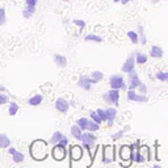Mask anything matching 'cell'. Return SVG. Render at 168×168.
Returning a JSON list of instances; mask_svg holds the SVG:
<instances>
[{
  "label": "cell",
  "instance_id": "obj_26",
  "mask_svg": "<svg viewBox=\"0 0 168 168\" xmlns=\"http://www.w3.org/2000/svg\"><path fill=\"white\" fill-rule=\"evenodd\" d=\"M91 78L95 80V83H99V81H101L104 79V74H102L101 71H93V72L91 74Z\"/></svg>",
  "mask_w": 168,
  "mask_h": 168
},
{
  "label": "cell",
  "instance_id": "obj_38",
  "mask_svg": "<svg viewBox=\"0 0 168 168\" xmlns=\"http://www.w3.org/2000/svg\"><path fill=\"white\" fill-rule=\"evenodd\" d=\"M102 100L106 102V104H109V105H112L110 104V97H109V95H108V92H105V93H102Z\"/></svg>",
  "mask_w": 168,
  "mask_h": 168
},
{
  "label": "cell",
  "instance_id": "obj_14",
  "mask_svg": "<svg viewBox=\"0 0 168 168\" xmlns=\"http://www.w3.org/2000/svg\"><path fill=\"white\" fill-rule=\"evenodd\" d=\"M81 155H83V148H81V146H79V145L71 146V148H70L71 160H78V159H80Z\"/></svg>",
  "mask_w": 168,
  "mask_h": 168
},
{
  "label": "cell",
  "instance_id": "obj_46",
  "mask_svg": "<svg viewBox=\"0 0 168 168\" xmlns=\"http://www.w3.org/2000/svg\"><path fill=\"white\" fill-rule=\"evenodd\" d=\"M5 91V87H3V85H0V92H4Z\"/></svg>",
  "mask_w": 168,
  "mask_h": 168
},
{
  "label": "cell",
  "instance_id": "obj_31",
  "mask_svg": "<svg viewBox=\"0 0 168 168\" xmlns=\"http://www.w3.org/2000/svg\"><path fill=\"white\" fill-rule=\"evenodd\" d=\"M89 116H91V120H93L95 122H97L99 125L102 124V120L100 118V116L97 114V112H91V113H89Z\"/></svg>",
  "mask_w": 168,
  "mask_h": 168
},
{
  "label": "cell",
  "instance_id": "obj_47",
  "mask_svg": "<svg viewBox=\"0 0 168 168\" xmlns=\"http://www.w3.org/2000/svg\"><path fill=\"white\" fill-rule=\"evenodd\" d=\"M114 3H121V0H113Z\"/></svg>",
  "mask_w": 168,
  "mask_h": 168
},
{
  "label": "cell",
  "instance_id": "obj_2",
  "mask_svg": "<svg viewBox=\"0 0 168 168\" xmlns=\"http://www.w3.org/2000/svg\"><path fill=\"white\" fill-rule=\"evenodd\" d=\"M109 85H110V88L120 89V91L121 89H122V91H126V89L129 88L126 81H125V79H124V76L122 75H120V74L110 75L109 76Z\"/></svg>",
  "mask_w": 168,
  "mask_h": 168
},
{
  "label": "cell",
  "instance_id": "obj_40",
  "mask_svg": "<svg viewBox=\"0 0 168 168\" xmlns=\"http://www.w3.org/2000/svg\"><path fill=\"white\" fill-rule=\"evenodd\" d=\"M139 44H142V45H147V38H146V34L139 35Z\"/></svg>",
  "mask_w": 168,
  "mask_h": 168
},
{
  "label": "cell",
  "instance_id": "obj_7",
  "mask_svg": "<svg viewBox=\"0 0 168 168\" xmlns=\"http://www.w3.org/2000/svg\"><path fill=\"white\" fill-rule=\"evenodd\" d=\"M51 155L53 158H54L55 160H63L64 158H66V146H62L59 143L54 145V147H53L51 150Z\"/></svg>",
  "mask_w": 168,
  "mask_h": 168
},
{
  "label": "cell",
  "instance_id": "obj_33",
  "mask_svg": "<svg viewBox=\"0 0 168 168\" xmlns=\"http://www.w3.org/2000/svg\"><path fill=\"white\" fill-rule=\"evenodd\" d=\"M7 21V16H5V9L0 8V25H4Z\"/></svg>",
  "mask_w": 168,
  "mask_h": 168
},
{
  "label": "cell",
  "instance_id": "obj_22",
  "mask_svg": "<svg viewBox=\"0 0 168 168\" xmlns=\"http://www.w3.org/2000/svg\"><path fill=\"white\" fill-rule=\"evenodd\" d=\"M11 146V139L7 137V134H0V148H7Z\"/></svg>",
  "mask_w": 168,
  "mask_h": 168
},
{
  "label": "cell",
  "instance_id": "obj_49",
  "mask_svg": "<svg viewBox=\"0 0 168 168\" xmlns=\"http://www.w3.org/2000/svg\"><path fill=\"white\" fill-rule=\"evenodd\" d=\"M166 81H167V83H168V78H167V80H166Z\"/></svg>",
  "mask_w": 168,
  "mask_h": 168
},
{
  "label": "cell",
  "instance_id": "obj_1",
  "mask_svg": "<svg viewBox=\"0 0 168 168\" xmlns=\"http://www.w3.org/2000/svg\"><path fill=\"white\" fill-rule=\"evenodd\" d=\"M29 151L34 160H44L47 158V143L44 139H35L32 142Z\"/></svg>",
  "mask_w": 168,
  "mask_h": 168
},
{
  "label": "cell",
  "instance_id": "obj_6",
  "mask_svg": "<svg viewBox=\"0 0 168 168\" xmlns=\"http://www.w3.org/2000/svg\"><path fill=\"white\" fill-rule=\"evenodd\" d=\"M116 158V154H114V147L113 146H105L102 148V163L104 164H110Z\"/></svg>",
  "mask_w": 168,
  "mask_h": 168
},
{
  "label": "cell",
  "instance_id": "obj_28",
  "mask_svg": "<svg viewBox=\"0 0 168 168\" xmlns=\"http://www.w3.org/2000/svg\"><path fill=\"white\" fill-rule=\"evenodd\" d=\"M99 129H100V125L97 122H95L93 120H89L88 121V127H87L88 131H93V133H96Z\"/></svg>",
  "mask_w": 168,
  "mask_h": 168
},
{
  "label": "cell",
  "instance_id": "obj_18",
  "mask_svg": "<svg viewBox=\"0 0 168 168\" xmlns=\"http://www.w3.org/2000/svg\"><path fill=\"white\" fill-rule=\"evenodd\" d=\"M54 62L58 67H66L67 66V58L60 54H55L54 55Z\"/></svg>",
  "mask_w": 168,
  "mask_h": 168
},
{
  "label": "cell",
  "instance_id": "obj_35",
  "mask_svg": "<svg viewBox=\"0 0 168 168\" xmlns=\"http://www.w3.org/2000/svg\"><path fill=\"white\" fill-rule=\"evenodd\" d=\"M96 112H97V114L100 116V118L102 120V122H106V114H105V110H104V109H97Z\"/></svg>",
  "mask_w": 168,
  "mask_h": 168
},
{
  "label": "cell",
  "instance_id": "obj_13",
  "mask_svg": "<svg viewBox=\"0 0 168 168\" xmlns=\"http://www.w3.org/2000/svg\"><path fill=\"white\" fill-rule=\"evenodd\" d=\"M108 95H109V97H110V104L112 105H116V108L120 105V97H121V95H120V89H113V88H110L109 91H108Z\"/></svg>",
  "mask_w": 168,
  "mask_h": 168
},
{
  "label": "cell",
  "instance_id": "obj_9",
  "mask_svg": "<svg viewBox=\"0 0 168 168\" xmlns=\"http://www.w3.org/2000/svg\"><path fill=\"white\" fill-rule=\"evenodd\" d=\"M127 76H129V83H127V89H137L139 85H141V79H139V75L135 72V70L134 71H131V72H129L127 74Z\"/></svg>",
  "mask_w": 168,
  "mask_h": 168
},
{
  "label": "cell",
  "instance_id": "obj_30",
  "mask_svg": "<svg viewBox=\"0 0 168 168\" xmlns=\"http://www.w3.org/2000/svg\"><path fill=\"white\" fill-rule=\"evenodd\" d=\"M155 78L159 81H166L168 78V71H158V72L155 74Z\"/></svg>",
  "mask_w": 168,
  "mask_h": 168
},
{
  "label": "cell",
  "instance_id": "obj_16",
  "mask_svg": "<svg viewBox=\"0 0 168 168\" xmlns=\"http://www.w3.org/2000/svg\"><path fill=\"white\" fill-rule=\"evenodd\" d=\"M133 54L135 57V63H138V64L147 63V60H148L147 54H145V53H141V51H133Z\"/></svg>",
  "mask_w": 168,
  "mask_h": 168
},
{
  "label": "cell",
  "instance_id": "obj_44",
  "mask_svg": "<svg viewBox=\"0 0 168 168\" xmlns=\"http://www.w3.org/2000/svg\"><path fill=\"white\" fill-rule=\"evenodd\" d=\"M133 0H121V3H122L124 5H126V4H129V3H131Z\"/></svg>",
  "mask_w": 168,
  "mask_h": 168
},
{
  "label": "cell",
  "instance_id": "obj_4",
  "mask_svg": "<svg viewBox=\"0 0 168 168\" xmlns=\"http://www.w3.org/2000/svg\"><path fill=\"white\" fill-rule=\"evenodd\" d=\"M127 100L129 101H134V102H147L148 97L145 93H139L137 92V89H127Z\"/></svg>",
  "mask_w": 168,
  "mask_h": 168
},
{
  "label": "cell",
  "instance_id": "obj_12",
  "mask_svg": "<svg viewBox=\"0 0 168 168\" xmlns=\"http://www.w3.org/2000/svg\"><path fill=\"white\" fill-rule=\"evenodd\" d=\"M118 156L121 160L126 162V160H131V148L129 145H124L120 147V151H118Z\"/></svg>",
  "mask_w": 168,
  "mask_h": 168
},
{
  "label": "cell",
  "instance_id": "obj_8",
  "mask_svg": "<svg viewBox=\"0 0 168 168\" xmlns=\"http://www.w3.org/2000/svg\"><path fill=\"white\" fill-rule=\"evenodd\" d=\"M134 70H135V57L134 54H130L125 60V63L122 64V67H121V71L124 74H129Z\"/></svg>",
  "mask_w": 168,
  "mask_h": 168
},
{
  "label": "cell",
  "instance_id": "obj_39",
  "mask_svg": "<svg viewBox=\"0 0 168 168\" xmlns=\"http://www.w3.org/2000/svg\"><path fill=\"white\" fill-rule=\"evenodd\" d=\"M38 0H26V5L29 7H37Z\"/></svg>",
  "mask_w": 168,
  "mask_h": 168
},
{
  "label": "cell",
  "instance_id": "obj_23",
  "mask_svg": "<svg viewBox=\"0 0 168 168\" xmlns=\"http://www.w3.org/2000/svg\"><path fill=\"white\" fill-rule=\"evenodd\" d=\"M127 37L130 38L131 44H134V45L139 44V34L137 33V30H129L127 32Z\"/></svg>",
  "mask_w": 168,
  "mask_h": 168
},
{
  "label": "cell",
  "instance_id": "obj_34",
  "mask_svg": "<svg viewBox=\"0 0 168 168\" xmlns=\"http://www.w3.org/2000/svg\"><path fill=\"white\" fill-rule=\"evenodd\" d=\"M74 24L76 25V26H79L80 29H84V28H85V25H87V24H85V21H84V20H80V19H74Z\"/></svg>",
  "mask_w": 168,
  "mask_h": 168
},
{
  "label": "cell",
  "instance_id": "obj_48",
  "mask_svg": "<svg viewBox=\"0 0 168 168\" xmlns=\"http://www.w3.org/2000/svg\"><path fill=\"white\" fill-rule=\"evenodd\" d=\"M62 2H64V3H67V2H70V0H62Z\"/></svg>",
  "mask_w": 168,
  "mask_h": 168
},
{
  "label": "cell",
  "instance_id": "obj_32",
  "mask_svg": "<svg viewBox=\"0 0 168 168\" xmlns=\"http://www.w3.org/2000/svg\"><path fill=\"white\" fill-rule=\"evenodd\" d=\"M124 134H125V130H118L117 133L112 134V139H113V141H118V139H121L124 137Z\"/></svg>",
  "mask_w": 168,
  "mask_h": 168
},
{
  "label": "cell",
  "instance_id": "obj_45",
  "mask_svg": "<svg viewBox=\"0 0 168 168\" xmlns=\"http://www.w3.org/2000/svg\"><path fill=\"white\" fill-rule=\"evenodd\" d=\"M8 151H9L11 155H13V154H15V151H16V148H15V147H9Z\"/></svg>",
  "mask_w": 168,
  "mask_h": 168
},
{
  "label": "cell",
  "instance_id": "obj_29",
  "mask_svg": "<svg viewBox=\"0 0 168 168\" xmlns=\"http://www.w3.org/2000/svg\"><path fill=\"white\" fill-rule=\"evenodd\" d=\"M8 112H9V116H16L17 112H19V104L17 102H11Z\"/></svg>",
  "mask_w": 168,
  "mask_h": 168
},
{
  "label": "cell",
  "instance_id": "obj_5",
  "mask_svg": "<svg viewBox=\"0 0 168 168\" xmlns=\"http://www.w3.org/2000/svg\"><path fill=\"white\" fill-rule=\"evenodd\" d=\"M93 84H96L95 80L92 79L91 76H88V75H80L79 79H78V85H79V88L84 89V91H91Z\"/></svg>",
  "mask_w": 168,
  "mask_h": 168
},
{
  "label": "cell",
  "instance_id": "obj_27",
  "mask_svg": "<svg viewBox=\"0 0 168 168\" xmlns=\"http://www.w3.org/2000/svg\"><path fill=\"white\" fill-rule=\"evenodd\" d=\"M12 158H13V162L15 163H23L24 162V159H25V156H24V154L23 152H20V151H15V154L12 155Z\"/></svg>",
  "mask_w": 168,
  "mask_h": 168
},
{
  "label": "cell",
  "instance_id": "obj_24",
  "mask_svg": "<svg viewBox=\"0 0 168 168\" xmlns=\"http://www.w3.org/2000/svg\"><path fill=\"white\" fill-rule=\"evenodd\" d=\"M88 121H89V118H87V117H81V118H79L76 121V125L83 131H85V130H87V127H88Z\"/></svg>",
  "mask_w": 168,
  "mask_h": 168
},
{
  "label": "cell",
  "instance_id": "obj_19",
  "mask_svg": "<svg viewBox=\"0 0 168 168\" xmlns=\"http://www.w3.org/2000/svg\"><path fill=\"white\" fill-rule=\"evenodd\" d=\"M84 41H87V42H96V44H101L102 41V37H100V35H97V34H87L84 37Z\"/></svg>",
  "mask_w": 168,
  "mask_h": 168
},
{
  "label": "cell",
  "instance_id": "obj_43",
  "mask_svg": "<svg viewBox=\"0 0 168 168\" xmlns=\"http://www.w3.org/2000/svg\"><path fill=\"white\" fill-rule=\"evenodd\" d=\"M138 147H139L138 142H134V143H131V145H130V148H131V150H135V148H138Z\"/></svg>",
  "mask_w": 168,
  "mask_h": 168
},
{
  "label": "cell",
  "instance_id": "obj_3",
  "mask_svg": "<svg viewBox=\"0 0 168 168\" xmlns=\"http://www.w3.org/2000/svg\"><path fill=\"white\" fill-rule=\"evenodd\" d=\"M78 141H81L83 142V147L91 150L92 146L95 145V142L97 141V137H96V134L93 131H83L80 135V138L78 139Z\"/></svg>",
  "mask_w": 168,
  "mask_h": 168
},
{
  "label": "cell",
  "instance_id": "obj_42",
  "mask_svg": "<svg viewBox=\"0 0 168 168\" xmlns=\"http://www.w3.org/2000/svg\"><path fill=\"white\" fill-rule=\"evenodd\" d=\"M58 143H59V145H62V146H67V145H69V139H67V138H66V135H64V137H63L62 139H60Z\"/></svg>",
  "mask_w": 168,
  "mask_h": 168
},
{
  "label": "cell",
  "instance_id": "obj_25",
  "mask_svg": "<svg viewBox=\"0 0 168 168\" xmlns=\"http://www.w3.org/2000/svg\"><path fill=\"white\" fill-rule=\"evenodd\" d=\"M63 137H64V135L60 133V131H54V133H53V137L50 138V143H51V145H57Z\"/></svg>",
  "mask_w": 168,
  "mask_h": 168
},
{
  "label": "cell",
  "instance_id": "obj_11",
  "mask_svg": "<svg viewBox=\"0 0 168 168\" xmlns=\"http://www.w3.org/2000/svg\"><path fill=\"white\" fill-rule=\"evenodd\" d=\"M55 109L58 110L59 113H67V112H69V109H70V102L67 101L66 99H63V97L57 99V101H55Z\"/></svg>",
  "mask_w": 168,
  "mask_h": 168
},
{
  "label": "cell",
  "instance_id": "obj_10",
  "mask_svg": "<svg viewBox=\"0 0 168 168\" xmlns=\"http://www.w3.org/2000/svg\"><path fill=\"white\" fill-rule=\"evenodd\" d=\"M105 114H106V124H108L109 127H112L114 125V120L117 118V108H113V106H109V108L105 109Z\"/></svg>",
  "mask_w": 168,
  "mask_h": 168
},
{
  "label": "cell",
  "instance_id": "obj_15",
  "mask_svg": "<svg viewBox=\"0 0 168 168\" xmlns=\"http://www.w3.org/2000/svg\"><path fill=\"white\" fill-rule=\"evenodd\" d=\"M148 55L151 57V58L160 59L164 55V50L158 45H154V46H151V49H150V54Z\"/></svg>",
  "mask_w": 168,
  "mask_h": 168
},
{
  "label": "cell",
  "instance_id": "obj_36",
  "mask_svg": "<svg viewBox=\"0 0 168 168\" xmlns=\"http://www.w3.org/2000/svg\"><path fill=\"white\" fill-rule=\"evenodd\" d=\"M137 89H139V91H141V93H145V95L147 93V85H146L145 83H141V85H139Z\"/></svg>",
  "mask_w": 168,
  "mask_h": 168
},
{
  "label": "cell",
  "instance_id": "obj_21",
  "mask_svg": "<svg viewBox=\"0 0 168 168\" xmlns=\"http://www.w3.org/2000/svg\"><path fill=\"white\" fill-rule=\"evenodd\" d=\"M70 131H71V135H72V137H74L75 139H79V138H80V135H81V133H83V130H81V129H80L79 126H78L76 124L71 126Z\"/></svg>",
  "mask_w": 168,
  "mask_h": 168
},
{
  "label": "cell",
  "instance_id": "obj_20",
  "mask_svg": "<svg viewBox=\"0 0 168 168\" xmlns=\"http://www.w3.org/2000/svg\"><path fill=\"white\" fill-rule=\"evenodd\" d=\"M35 8H37V7H29V5H26L23 9V16L25 17V19H30V17L35 13Z\"/></svg>",
  "mask_w": 168,
  "mask_h": 168
},
{
  "label": "cell",
  "instance_id": "obj_17",
  "mask_svg": "<svg viewBox=\"0 0 168 168\" xmlns=\"http://www.w3.org/2000/svg\"><path fill=\"white\" fill-rule=\"evenodd\" d=\"M42 100H44V95H34V96H32V97L28 100V105L37 106V105H40L42 102Z\"/></svg>",
  "mask_w": 168,
  "mask_h": 168
},
{
  "label": "cell",
  "instance_id": "obj_41",
  "mask_svg": "<svg viewBox=\"0 0 168 168\" xmlns=\"http://www.w3.org/2000/svg\"><path fill=\"white\" fill-rule=\"evenodd\" d=\"M137 33L139 35H143L145 34V26H143V25H139V26L137 28Z\"/></svg>",
  "mask_w": 168,
  "mask_h": 168
},
{
  "label": "cell",
  "instance_id": "obj_37",
  "mask_svg": "<svg viewBox=\"0 0 168 168\" xmlns=\"http://www.w3.org/2000/svg\"><path fill=\"white\" fill-rule=\"evenodd\" d=\"M7 102H8V96H7V95H3V93H0V105L7 104Z\"/></svg>",
  "mask_w": 168,
  "mask_h": 168
}]
</instances>
